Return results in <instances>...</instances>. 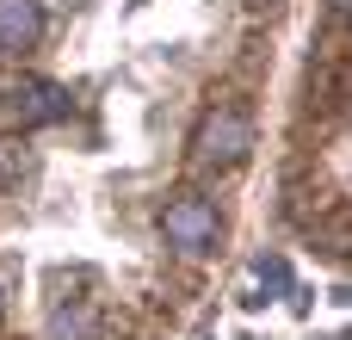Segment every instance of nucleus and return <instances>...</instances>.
Masks as SVG:
<instances>
[{
  "label": "nucleus",
  "mask_w": 352,
  "mask_h": 340,
  "mask_svg": "<svg viewBox=\"0 0 352 340\" xmlns=\"http://www.w3.org/2000/svg\"><path fill=\"white\" fill-rule=\"evenodd\" d=\"M248 149H254V124H248L235 105L204 111V124H198V136H192V161H198V167H235Z\"/></svg>",
  "instance_id": "1"
},
{
  "label": "nucleus",
  "mask_w": 352,
  "mask_h": 340,
  "mask_svg": "<svg viewBox=\"0 0 352 340\" xmlns=\"http://www.w3.org/2000/svg\"><path fill=\"white\" fill-rule=\"evenodd\" d=\"M161 229H167V242L186 248V254H204V248H217V235H223L217 204H204V198H173V204L161 211Z\"/></svg>",
  "instance_id": "2"
},
{
  "label": "nucleus",
  "mask_w": 352,
  "mask_h": 340,
  "mask_svg": "<svg viewBox=\"0 0 352 340\" xmlns=\"http://www.w3.org/2000/svg\"><path fill=\"white\" fill-rule=\"evenodd\" d=\"M43 37V12H37V0H0V50H31Z\"/></svg>",
  "instance_id": "3"
},
{
  "label": "nucleus",
  "mask_w": 352,
  "mask_h": 340,
  "mask_svg": "<svg viewBox=\"0 0 352 340\" xmlns=\"http://www.w3.org/2000/svg\"><path fill=\"white\" fill-rule=\"evenodd\" d=\"M19 93H25V105H19V118H25V124H56V118L68 111V93H62V87H50V81H25Z\"/></svg>",
  "instance_id": "4"
},
{
  "label": "nucleus",
  "mask_w": 352,
  "mask_h": 340,
  "mask_svg": "<svg viewBox=\"0 0 352 340\" xmlns=\"http://www.w3.org/2000/svg\"><path fill=\"white\" fill-rule=\"evenodd\" d=\"M260 285L266 291H291V266L285 260H260Z\"/></svg>",
  "instance_id": "5"
},
{
  "label": "nucleus",
  "mask_w": 352,
  "mask_h": 340,
  "mask_svg": "<svg viewBox=\"0 0 352 340\" xmlns=\"http://www.w3.org/2000/svg\"><path fill=\"white\" fill-rule=\"evenodd\" d=\"M19 173H25V155H19L12 142H0V186H12Z\"/></svg>",
  "instance_id": "6"
},
{
  "label": "nucleus",
  "mask_w": 352,
  "mask_h": 340,
  "mask_svg": "<svg viewBox=\"0 0 352 340\" xmlns=\"http://www.w3.org/2000/svg\"><path fill=\"white\" fill-rule=\"evenodd\" d=\"M340 6H346V0H334V12H340Z\"/></svg>",
  "instance_id": "7"
}]
</instances>
